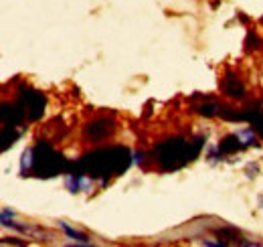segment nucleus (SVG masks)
Returning <instances> with one entry per match:
<instances>
[{"label": "nucleus", "mask_w": 263, "mask_h": 247, "mask_svg": "<svg viewBox=\"0 0 263 247\" xmlns=\"http://www.w3.org/2000/svg\"><path fill=\"white\" fill-rule=\"evenodd\" d=\"M59 227H61V229L65 231V235H67V237H69V239H75V241H79V243H85V245L89 243V237H85V235H81L79 231H75V229H71V227L67 225L65 221H59Z\"/></svg>", "instance_id": "obj_7"}, {"label": "nucleus", "mask_w": 263, "mask_h": 247, "mask_svg": "<svg viewBox=\"0 0 263 247\" xmlns=\"http://www.w3.org/2000/svg\"><path fill=\"white\" fill-rule=\"evenodd\" d=\"M93 177H107V174H120L130 164V152L126 148H107L98 150L93 154L85 156L81 162Z\"/></svg>", "instance_id": "obj_1"}, {"label": "nucleus", "mask_w": 263, "mask_h": 247, "mask_svg": "<svg viewBox=\"0 0 263 247\" xmlns=\"http://www.w3.org/2000/svg\"><path fill=\"white\" fill-rule=\"evenodd\" d=\"M200 150V140L184 142V140H168L156 148V158L164 170H176L189 160H195Z\"/></svg>", "instance_id": "obj_2"}, {"label": "nucleus", "mask_w": 263, "mask_h": 247, "mask_svg": "<svg viewBox=\"0 0 263 247\" xmlns=\"http://www.w3.org/2000/svg\"><path fill=\"white\" fill-rule=\"evenodd\" d=\"M111 132H114V122L111 120H105V118L96 120V122H91L85 128V136L91 138L93 142H99V140L107 138Z\"/></svg>", "instance_id": "obj_4"}, {"label": "nucleus", "mask_w": 263, "mask_h": 247, "mask_svg": "<svg viewBox=\"0 0 263 247\" xmlns=\"http://www.w3.org/2000/svg\"><path fill=\"white\" fill-rule=\"evenodd\" d=\"M237 138L241 140V144H243V146L253 144V142H255V128L251 126V128H245V130L237 132Z\"/></svg>", "instance_id": "obj_8"}, {"label": "nucleus", "mask_w": 263, "mask_h": 247, "mask_svg": "<svg viewBox=\"0 0 263 247\" xmlns=\"http://www.w3.org/2000/svg\"><path fill=\"white\" fill-rule=\"evenodd\" d=\"M21 105L25 108V114L31 118V120H36L43 116V110H45V97L43 93L33 92V90H25L23 87V93H21Z\"/></svg>", "instance_id": "obj_3"}, {"label": "nucleus", "mask_w": 263, "mask_h": 247, "mask_svg": "<svg viewBox=\"0 0 263 247\" xmlns=\"http://www.w3.org/2000/svg\"><path fill=\"white\" fill-rule=\"evenodd\" d=\"M132 158H134V160H132L134 164H140V162H142V158H144V154H142V152H134Z\"/></svg>", "instance_id": "obj_10"}, {"label": "nucleus", "mask_w": 263, "mask_h": 247, "mask_svg": "<svg viewBox=\"0 0 263 247\" xmlns=\"http://www.w3.org/2000/svg\"><path fill=\"white\" fill-rule=\"evenodd\" d=\"M34 166V148H29L23 152V160H21V170L27 172V170H33Z\"/></svg>", "instance_id": "obj_9"}, {"label": "nucleus", "mask_w": 263, "mask_h": 247, "mask_svg": "<svg viewBox=\"0 0 263 247\" xmlns=\"http://www.w3.org/2000/svg\"><path fill=\"white\" fill-rule=\"evenodd\" d=\"M239 142H241V140L237 138V134H233V136L225 138V140L219 144V150H221V152H237V150L241 148Z\"/></svg>", "instance_id": "obj_6"}, {"label": "nucleus", "mask_w": 263, "mask_h": 247, "mask_svg": "<svg viewBox=\"0 0 263 247\" xmlns=\"http://www.w3.org/2000/svg\"><path fill=\"white\" fill-rule=\"evenodd\" d=\"M223 92H225V95L233 97V99H243L245 97V85L237 75L227 73V77L223 79Z\"/></svg>", "instance_id": "obj_5"}]
</instances>
